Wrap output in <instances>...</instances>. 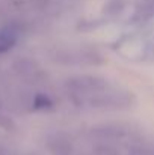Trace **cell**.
<instances>
[{
    "label": "cell",
    "mask_w": 154,
    "mask_h": 155,
    "mask_svg": "<svg viewBox=\"0 0 154 155\" xmlns=\"http://www.w3.org/2000/svg\"><path fill=\"white\" fill-rule=\"evenodd\" d=\"M18 41V30L12 26L0 29V54L9 51Z\"/></svg>",
    "instance_id": "2"
},
{
    "label": "cell",
    "mask_w": 154,
    "mask_h": 155,
    "mask_svg": "<svg viewBox=\"0 0 154 155\" xmlns=\"http://www.w3.org/2000/svg\"><path fill=\"white\" fill-rule=\"evenodd\" d=\"M67 89L73 101L83 107L118 108L125 107L130 103V97L127 92L119 91L107 80L94 75L74 77L68 80Z\"/></svg>",
    "instance_id": "1"
},
{
    "label": "cell",
    "mask_w": 154,
    "mask_h": 155,
    "mask_svg": "<svg viewBox=\"0 0 154 155\" xmlns=\"http://www.w3.org/2000/svg\"><path fill=\"white\" fill-rule=\"evenodd\" d=\"M130 155H154V143L153 145H148V146L138 148L133 152H130Z\"/></svg>",
    "instance_id": "3"
}]
</instances>
